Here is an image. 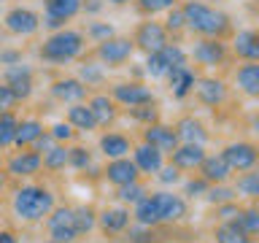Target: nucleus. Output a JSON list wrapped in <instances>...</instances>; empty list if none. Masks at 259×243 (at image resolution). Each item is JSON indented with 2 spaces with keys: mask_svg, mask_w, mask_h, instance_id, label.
Returning <instances> with one entry per match:
<instances>
[{
  "mask_svg": "<svg viewBox=\"0 0 259 243\" xmlns=\"http://www.w3.org/2000/svg\"><path fill=\"white\" fill-rule=\"evenodd\" d=\"M54 143H57V141H54V138H52V135H49V133H44V135H40V138H38V141H35V143H32V146H35V151L40 154V151H49V149H52V146H54Z\"/></svg>",
  "mask_w": 259,
  "mask_h": 243,
  "instance_id": "6e6d98bb",
  "label": "nucleus"
},
{
  "mask_svg": "<svg viewBox=\"0 0 259 243\" xmlns=\"http://www.w3.org/2000/svg\"><path fill=\"white\" fill-rule=\"evenodd\" d=\"M232 52L246 62H256L259 60V35L254 30H243L235 35L232 40Z\"/></svg>",
  "mask_w": 259,
  "mask_h": 243,
  "instance_id": "4be33fe9",
  "label": "nucleus"
},
{
  "mask_svg": "<svg viewBox=\"0 0 259 243\" xmlns=\"http://www.w3.org/2000/svg\"><path fill=\"white\" fill-rule=\"evenodd\" d=\"M73 216H76V230H78V235H84V232H92V230H95L97 214H95L92 208H87V206L73 208Z\"/></svg>",
  "mask_w": 259,
  "mask_h": 243,
  "instance_id": "4c0bfd02",
  "label": "nucleus"
},
{
  "mask_svg": "<svg viewBox=\"0 0 259 243\" xmlns=\"http://www.w3.org/2000/svg\"><path fill=\"white\" fill-rule=\"evenodd\" d=\"M232 224L238 227L240 232H246V235H256V232H259V211H256V208L240 211V214L232 219Z\"/></svg>",
  "mask_w": 259,
  "mask_h": 243,
  "instance_id": "72a5a7b5",
  "label": "nucleus"
},
{
  "mask_svg": "<svg viewBox=\"0 0 259 243\" xmlns=\"http://www.w3.org/2000/svg\"><path fill=\"white\" fill-rule=\"evenodd\" d=\"M68 125L76 127V130H84V133H92V130L97 127L92 111H89V105H84V103H70V108H68Z\"/></svg>",
  "mask_w": 259,
  "mask_h": 243,
  "instance_id": "cd10ccee",
  "label": "nucleus"
},
{
  "mask_svg": "<svg viewBox=\"0 0 259 243\" xmlns=\"http://www.w3.org/2000/svg\"><path fill=\"white\" fill-rule=\"evenodd\" d=\"M181 11H184V19H186V27L192 32H197V35H202V38H219L222 40L227 32H230V16L205 6V3H200V0H189Z\"/></svg>",
  "mask_w": 259,
  "mask_h": 243,
  "instance_id": "f257e3e1",
  "label": "nucleus"
},
{
  "mask_svg": "<svg viewBox=\"0 0 259 243\" xmlns=\"http://www.w3.org/2000/svg\"><path fill=\"white\" fill-rule=\"evenodd\" d=\"M224 162L230 165V170H238V173H246V170H254L256 165V146L254 143H230L222 151Z\"/></svg>",
  "mask_w": 259,
  "mask_h": 243,
  "instance_id": "9b49d317",
  "label": "nucleus"
},
{
  "mask_svg": "<svg viewBox=\"0 0 259 243\" xmlns=\"http://www.w3.org/2000/svg\"><path fill=\"white\" fill-rule=\"evenodd\" d=\"M87 35L100 44V40H105V38H111V35H113V27H111L108 22H92V24L87 27Z\"/></svg>",
  "mask_w": 259,
  "mask_h": 243,
  "instance_id": "a18cd8bd",
  "label": "nucleus"
},
{
  "mask_svg": "<svg viewBox=\"0 0 259 243\" xmlns=\"http://www.w3.org/2000/svg\"><path fill=\"white\" fill-rule=\"evenodd\" d=\"M68 165H73L76 170H87L92 165V154H89L84 146H76V149L68 151Z\"/></svg>",
  "mask_w": 259,
  "mask_h": 243,
  "instance_id": "a19ab883",
  "label": "nucleus"
},
{
  "mask_svg": "<svg viewBox=\"0 0 259 243\" xmlns=\"http://www.w3.org/2000/svg\"><path fill=\"white\" fill-rule=\"evenodd\" d=\"M52 95L62 103H81L87 97V87L78 78H57L52 84Z\"/></svg>",
  "mask_w": 259,
  "mask_h": 243,
  "instance_id": "aec40b11",
  "label": "nucleus"
},
{
  "mask_svg": "<svg viewBox=\"0 0 259 243\" xmlns=\"http://www.w3.org/2000/svg\"><path fill=\"white\" fill-rule=\"evenodd\" d=\"M146 73H149L151 78H162V76L167 73V65H165V60L159 57V52H154V54L146 57Z\"/></svg>",
  "mask_w": 259,
  "mask_h": 243,
  "instance_id": "37998d69",
  "label": "nucleus"
},
{
  "mask_svg": "<svg viewBox=\"0 0 259 243\" xmlns=\"http://www.w3.org/2000/svg\"><path fill=\"white\" fill-rule=\"evenodd\" d=\"M3 84L11 89V95L16 97V103L19 100H30L32 95V70L27 65L16 62V65H8L6 73H3Z\"/></svg>",
  "mask_w": 259,
  "mask_h": 243,
  "instance_id": "0eeeda50",
  "label": "nucleus"
},
{
  "mask_svg": "<svg viewBox=\"0 0 259 243\" xmlns=\"http://www.w3.org/2000/svg\"><path fill=\"white\" fill-rule=\"evenodd\" d=\"M81 8H84V0H46L44 24L49 30H62L65 22H70Z\"/></svg>",
  "mask_w": 259,
  "mask_h": 243,
  "instance_id": "423d86ee",
  "label": "nucleus"
},
{
  "mask_svg": "<svg viewBox=\"0 0 259 243\" xmlns=\"http://www.w3.org/2000/svg\"><path fill=\"white\" fill-rule=\"evenodd\" d=\"M108 3H113V6H124V3H130V0H108Z\"/></svg>",
  "mask_w": 259,
  "mask_h": 243,
  "instance_id": "bf43d9fd",
  "label": "nucleus"
},
{
  "mask_svg": "<svg viewBox=\"0 0 259 243\" xmlns=\"http://www.w3.org/2000/svg\"><path fill=\"white\" fill-rule=\"evenodd\" d=\"M176 135H178V141L197 143V146H202L208 141V133H205V127H202V122H197L194 116H186V119L178 122V125H176Z\"/></svg>",
  "mask_w": 259,
  "mask_h": 243,
  "instance_id": "b1692460",
  "label": "nucleus"
},
{
  "mask_svg": "<svg viewBox=\"0 0 259 243\" xmlns=\"http://www.w3.org/2000/svg\"><path fill=\"white\" fill-rule=\"evenodd\" d=\"M22 62V52H16V49H3L0 52V65H16Z\"/></svg>",
  "mask_w": 259,
  "mask_h": 243,
  "instance_id": "864d4df0",
  "label": "nucleus"
},
{
  "mask_svg": "<svg viewBox=\"0 0 259 243\" xmlns=\"http://www.w3.org/2000/svg\"><path fill=\"white\" fill-rule=\"evenodd\" d=\"M130 240L133 243H151V227H146V224L130 227Z\"/></svg>",
  "mask_w": 259,
  "mask_h": 243,
  "instance_id": "8fccbe9b",
  "label": "nucleus"
},
{
  "mask_svg": "<svg viewBox=\"0 0 259 243\" xmlns=\"http://www.w3.org/2000/svg\"><path fill=\"white\" fill-rule=\"evenodd\" d=\"M133 44L138 49H143L146 54H154V52H159V49L167 44V30L162 27L159 22H143L141 27L135 30Z\"/></svg>",
  "mask_w": 259,
  "mask_h": 243,
  "instance_id": "9d476101",
  "label": "nucleus"
},
{
  "mask_svg": "<svg viewBox=\"0 0 259 243\" xmlns=\"http://www.w3.org/2000/svg\"><path fill=\"white\" fill-rule=\"evenodd\" d=\"M235 81H238V87H240L248 97H256V95H259V65H256V62L240 65L238 73H235Z\"/></svg>",
  "mask_w": 259,
  "mask_h": 243,
  "instance_id": "a878e982",
  "label": "nucleus"
},
{
  "mask_svg": "<svg viewBox=\"0 0 259 243\" xmlns=\"http://www.w3.org/2000/svg\"><path fill=\"white\" fill-rule=\"evenodd\" d=\"M154 202H157V214L159 222H181L186 216V202L178 197V194L170 192H154Z\"/></svg>",
  "mask_w": 259,
  "mask_h": 243,
  "instance_id": "4468645a",
  "label": "nucleus"
},
{
  "mask_svg": "<svg viewBox=\"0 0 259 243\" xmlns=\"http://www.w3.org/2000/svg\"><path fill=\"white\" fill-rule=\"evenodd\" d=\"M0 243H16V235L8 230H0Z\"/></svg>",
  "mask_w": 259,
  "mask_h": 243,
  "instance_id": "4d7b16f0",
  "label": "nucleus"
},
{
  "mask_svg": "<svg viewBox=\"0 0 259 243\" xmlns=\"http://www.w3.org/2000/svg\"><path fill=\"white\" fill-rule=\"evenodd\" d=\"M40 170V154L38 151H19L8 159V173L11 176H35Z\"/></svg>",
  "mask_w": 259,
  "mask_h": 243,
  "instance_id": "412c9836",
  "label": "nucleus"
},
{
  "mask_svg": "<svg viewBox=\"0 0 259 243\" xmlns=\"http://www.w3.org/2000/svg\"><path fill=\"white\" fill-rule=\"evenodd\" d=\"M216 243H254V240H251V235L240 232L232 222H224L216 230Z\"/></svg>",
  "mask_w": 259,
  "mask_h": 243,
  "instance_id": "f704fd0d",
  "label": "nucleus"
},
{
  "mask_svg": "<svg viewBox=\"0 0 259 243\" xmlns=\"http://www.w3.org/2000/svg\"><path fill=\"white\" fill-rule=\"evenodd\" d=\"M3 24L11 35H32V32H38V27H40V16L35 11H30V8L19 6V8H11V11L3 16Z\"/></svg>",
  "mask_w": 259,
  "mask_h": 243,
  "instance_id": "1a4fd4ad",
  "label": "nucleus"
},
{
  "mask_svg": "<svg viewBox=\"0 0 259 243\" xmlns=\"http://www.w3.org/2000/svg\"><path fill=\"white\" fill-rule=\"evenodd\" d=\"M192 57H194V62L205 65V68H213V65L224 62L227 52H224V44L219 38H202L192 46Z\"/></svg>",
  "mask_w": 259,
  "mask_h": 243,
  "instance_id": "ddd939ff",
  "label": "nucleus"
},
{
  "mask_svg": "<svg viewBox=\"0 0 259 243\" xmlns=\"http://www.w3.org/2000/svg\"><path fill=\"white\" fill-rule=\"evenodd\" d=\"M16 125H19V119H16L11 111H0V149H6V146H14Z\"/></svg>",
  "mask_w": 259,
  "mask_h": 243,
  "instance_id": "473e14b6",
  "label": "nucleus"
},
{
  "mask_svg": "<svg viewBox=\"0 0 259 243\" xmlns=\"http://www.w3.org/2000/svg\"><path fill=\"white\" fill-rule=\"evenodd\" d=\"M130 113H133V119L143 122V125H154L157 122V108H154V103H146V105H135V108H130Z\"/></svg>",
  "mask_w": 259,
  "mask_h": 243,
  "instance_id": "c03bdc74",
  "label": "nucleus"
},
{
  "mask_svg": "<svg viewBox=\"0 0 259 243\" xmlns=\"http://www.w3.org/2000/svg\"><path fill=\"white\" fill-rule=\"evenodd\" d=\"M40 135H44V125H40L38 119H22L19 125H16L14 143L16 146H32Z\"/></svg>",
  "mask_w": 259,
  "mask_h": 243,
  "instance_id": "c756f323",
  "label": "nucleus"
},
{
  "mask_svg": "<svg viewBox=\"0 0 259 243\" xmlns=\"http://www.w3.org/2000/svg\"><path fill=\"white\" fill-rule=\"evenodd\" d=\"M133 49H135V44L130 38L111 35V38L100 40V46H97V60L105 62V65H121L133 57Z\"/></svg>",
  "mask_w": 259,
  "mask_h": 243,
  "instance_id": "6e6552de",
  "label": "nucleus"
},
{
  "mask_svg": "<svg viewBox=\"0 0 259 243\" xmlns=\"http://www.w3.org/2000/svg\"><path fill=\"white\" fill-rule=\"evenodd\" d=\"M165 76L170 78V89H173V97H178V100H184V97L194 89V81H197V76H194V70L189 65H176V68H170Z\"/></svg>",
  "mask_w": 259,
  "mask_h": 243,
  "instance_id": "f3484780",
  "label": "nucleus"
},
{
  "mask_svg": "<svg viewBox=\"0 0 259 243\" xmlns=\"http://www.w3.org/2000/svg\"><path fill=\"white\" fill-rule=\"evenodd\" d=\"M205 197L210 202H216V206H222V202H232L235 200V189H232V186H224V184H213L205 192Z\"/></svg>",
  "mask_w": 259,
  "mask_h": 243,
  "instance_id": "ea45409f",
  "label": "nucleus"
},
{
  "mask_svg": "<svg viewBox=\"0 0 259 243\" xmlns=\"http://www.w3.org/2000/svg\"><path fill=\"white\" fill-rule=\"evenodd\" d=\"M200 173H202V181H208V184H227L232 176V170L224 162L222 154H213V157H202Z\"/></svg>",
  "mask_w": 259,
  "mask_h": 243,
  "instance_id": "a211bd4d",
  "label": "nucleus"
},
{
  "mask_svg": "<svg viewBox=\"0 0 259 243\" xmlns=\"http://www.w3.org/2000/svg\"><path fill=\"white\" fill-rule=\"evenodd\" d=\"M157 173H159V181L162 184H178V181H181V170H178L176 165H167V168L162 165Z\"/></svg>",
  "mask_w": 259,
  "mask_h": 243,
  "instance_id": "09e8293b",
  "label": "nucleus"
},
{
  "mask_svg": "<svg viewBox=\"0 0 259 243\" xmlns=\"http://www.w3.org/2000/svg\"><path fill=\"white\" fill-rule=\"evenodd\" d=\"M167 32H181L184 27H186V19H184V11L181 8H167V19H165V24H162Z\"/></svg>",
  "mask_w": 259,
  "mask_h": 243,
  "instance_id": "79ce46f5",
  "label": "nucleus"
},
{
  "mask_svg": "<svg viewBox=\"0 0 259 243\" xmlns=\"http://www.w3.org/2000/svg\"><path fill=\"white\" fill-rule=\"evenodd\" d=\"M97 219H100V227L105 232H121L130 227V211L127 208H108Z\"/></svg>",
  "mask_w": 259,
  "mask_h": 243,
  "instance_id": "c85d7f7f",
  "label": "nucleus"
},
{
  "mask_svg": "<svg viewBox=\"0 0 259 243\" xmlns=\"http://www.w3.org/2000/svg\"><path fill=\"white\" fill-rule=\"evenodd\" d=\"M238 214H240V208L235 206V200L232 202H222V206H219V219H224V222H232Z\"/></svg>",
  "mask_w": 259,
  "mask_h": 243,
  "instance_id": "3c124183",
  "label": "nucleus"
},
{
  "mask_svg": "<svg viewBox=\"0 0 259 243\" xmlns=\"http://www.w3.org/2000/svg\"><path fill=\"white\" fill-rule=\"evenodd\" d=\"M111 100L127 105V108H135V105L154 103V92L146 84H141V81H121V84H113Z\"/></svg>",
  "mask_w": 259,
  "mask_h": 243,
  "instance_id": "20e7f679",
  "label": "nucleus"
},
{
  "mask_svg": "<svg viewBox=\"0 0 259 243\" xmlns=\"http://www.w3.org/2000/svg\"><path fill=\"white\" fill-rule=\"evenodd\" d=\"M14 103H16V97L11 95V89L6 84H0V111H11Z\"/></svg>",
  "mask_w": 259,
  "mask_h": 243,
  "instance_id": "603ef678",
  "label": "nucleus"
},
{
  "mask_svg": "<svg viewBox=\"0 0 259 243\" xmlns=\"http://www.w3.org/2000/svg\"><path fill=\"white\" fill-rule=\"evenodd\" d=\"M100 8H103L100 0H87V11H89V14H97Z\"/></svg>",
  "mask_w": 259,
  "mask_h": 243,
  "instance_id": "13d9d810",
  "label": "nucleus"
},
{
  "mask_svg": "<svg viewBox=\"0 0 259 243\" xmlns=\"http://www.w3.org/2000/svg\"><path fill=\"white\" fill-rule=\"evenodd\" d=\"M235 194H246V197H259V173L254 170H246L240 178H238V186H235Z\"/></svg>",
  "mask_w": 259,
  "mask_h": 243,
  "instance_id": "c9c22d12",
  "label": "nucleus"
},
{
  "mask_svg": "<svg viewBox=\"0 0 259 243\" xmlns=\"http://www.w3.org/2000/svg\"><path fill=\"white\" fill-rule=\"evenodd\" d=\"M78 81L84 87H97V84H103V81H105V73H103L100 65L84 62V65H81V70H78Z\"/></svg>",
  "mask_w": 259,
  "mask_h": 243,
  "instance_id": "e433bc0d",
  "label": "nucleus"
},
{
  "mask_svg": "<svg viewBox=\"0 0 259 243\" xmlns=\"http://www.w3.org/2000/svg\"><path fill=\"white\" fill-rule=\"evenodd\" d=\"M130 149H133V146H130V138L119 135V133H108V135H103V138H100V151H103L108 159L127 157Z\"/></svg>",
  "mask_w": 259,
  "mask_h": 243,
  "instance_id": "bb28decb",
  "label": "nucleus"
},
{
  "mask_svg": "<svg viewBox=\"0 0 259 243\" xmlns=\"http://www.w3.org/2000/svg\"><path fill=\"white\" fill-rule=\"evenodd\" d=\"M49 135H52L57 143H68V141H73L76 130H73V127L68 125V122H60V125H54L52 130H49Z\"/></svg>",
  "mask_w": 259,
  "mask_h": 243,
  "instance_id": "de8ad7c7",
  "label": "nucleus"
},
{
  "mask_svg": "<svg viewBox=\"0 0 259 243\" xmlns=\"http://www.w3.org/2000/svg\"><path fill=\"white\" fill-rule=\"evenodd\" d=\"M143 143H149L151 149H157L159 154H170L178 146V135H176V127H167V125H146L143 130Z\"/></svg>",
  "mask_w": 259,
  "mask_h": 243,
  "instance_id": "f8f14e48",
  "label": "nucleus"
},
{
  "mask_svg": "<svg viewBox=\"0 0 259 243\" xmlns=\"http://www.w3.org/2000/svg\"><path fill=\"white\" fill-rule=\"evenodd\" d=\"M54 194L46 186H22L14 194V214L24 222H40L44 216L52 214Z\"/></svg>",
  "mask_w": 259,
  "mask_h": 243,
  "instance_id": "f03ea898",
  "label": "nucleus"
},
{
  "mask_svg": "<svg viewBox=\"0 0 259 243\" xmlns=\"http://www.w3.org/2000/svg\"><path fill=\"white\" fill-rule=\"evenodd\" d=\"M138 224H146V227H154L159 224V214H157V202H154V194H146L143 200L135 202V214Z\"/></svg>",
  "mask_w": 259,
  "mask_h": 243,
  "instance_id": "7c9ffc66",
  "label": "nucleus"
},
{
  "mask_svg": "<svg viewBox=\"0 0 259 243\" xmlns=\"http://www.w3.org/2000/svg\"><path fill=\"white\" fill-rule=\"evenodd\" d=\"M143 14H159V11H167V8L176 6V0H138Z\"/></svg>",
  "mask_w": 259,
  "mask_h": 243,
  "instance_id": "49530a36",
  "label": "nucleus"
},
{
  "mask_svg": "<svg viewBox=\"0 0 259 243\" xmlns=\"http://www.w3.org/2000/svg\"><path fill=\"white\" fill-rule=\"evenodd\" d=\"M194 95H197V100L202 105H222L224 103V97H227V84L222 78H197L194 81V89H192Z\"/></svg>",
  "mask_w": 259,
  "mask_h": 243,
  "instance_id": "2eb2a0df",
  "label": "nucleus"
},
{
  "mask_svg": "<svg viewBox=\"0 0 259 243\" xmlns=\"http://www.w3.org/2000/svg\"><path fill=\"white\" fill-rule=\"evenodd\" d=\"M135 168H138V173H157V170L162 168V154L157 149H151L149 143H141V146H135Z\"/></svg>",
  "mask_w": 259,
  "mask_h": 243,
  "instance_id": "393cba45",
  "label": "nucleus"
},
{
  "mask_svg": "<svg viewBox=\"0 0 259 243\" xmlns=\"http://www.w3.org/2000/svg\"><path fill=\"white\" fill-rule=\"evenodd\" d=\"M84 52V35L78 30H54L40 46V57L49 62H70Z\"/></svg>",
  "mask_w": 259,
  "mask_h": 243,
  "instance_id": "7ed1b4c3",
  "label": "nucleus"
},
{
  "mask_svg": "<svg viewBox=\"0 0 259 243\" xmlns=\"http://www.w3.org/2000/svg\"><path fill=\"white\" fill-rule=\"evenodd\" d=\"M89 111H92L97 127H108L111 122L116 119V103H113L108 95H95L92 100H89Z\"/></svg>",
  "mask_w": 259,
  "mask_h": 243,
  "instance_id": "5701e85b",
  "label": "nucleus"
},
{
  "mask_svg": "<svg viewBox=\"0 0 259 243\" xmlns=\"http://www.w3.org/2000/svg\"><path fill=\"white\" fill-rule=\"evenodd\" d=\"M0 40H3V35H0Z\"/></svg>",
  "mask_w": 259,
  "mask_h": 243,
  "instance_id": "052dcab7",
  "label": "nucleus"
},
{
  "mask_svg": "<svg viewBox=\"0 0 259 243\" xmlns=\"http://www.w3.org/2000/svg\"><path fill=\"white\" fill-rule=\"evenodd\" d=\"M49 235H52L54 243H73L78 238L73 208H52V216H49Z\"/></svg>",
  "mask_w": 259,
  "mask_h": 243,
  "instance_id": "39448f33",
  "label": "nucleus"
},
{
  "mask_svg": "<svg viewBox=\"0 0 259 243\" xmlns=\"http://www.w3.org/2000/svg\"><path fill=\"white\" fill-rule=\"evenodd\" d=\"M49 243H54V240H49Z\"/></svg>",
  "mask_w": 259,
  "mask_h": 243,
  "instance_id": "680f3d73",
  "label": "nucleus"
},
{
  "mask_svg": "<svg viewBox=\"0 0 259 243\" xmlns=\"http://www.w3.org/2000/svg\"><path fill=\"white\" fill-rule=\"evenodd\" d=\"M116 197H119L121 202H138V200H143V197H146V186H141L138 181L124 184V186H119Z\"/></svg>",
  "mask_w": 259,
  "mask_h": 243,
  "instance_id": "58836bf2",
  "label": "nucleus"
},
{
  "mask_svg": "<svg viewBox=\"0 0 259 243\" xmlns=\"http://www.w3.org/2000/svg\"><path fill=\"white\" fill-rule=\"evenodd\" d=\"M208 192V181H189L186 184V194H189V197H200V194H205Z\"/></svg>",
  "mask_w": 259,
  "mask_h": 243,
  "instance_id": "5fc2aeb1",
  "label": "nucleus"
},
{
  "mask_svg": "<svg viewBox=\"0 0 259 243\" xmlns=\"http://www.w3.org/2000/svg\"><path fill=\"white\" fill-rule=\"evenodd\" d=\"M138 168H135V162L130 159V157H119V159H111L108 162V168H105V178L113 184V186H124V184H133L138 181Z\"/></svg>",
  "mask_w": 259,
  "mask_h": 243,
  "instance_id": "dca6fc26",
  "label": "nucleus"
},
{
  "mask_svg": "<svg viewBox=\"0 0 259 243\" xmlns=\"http://www.w3.org/2000/svg\"><path fill=\"white\" fill-rule=\"evenodd\" d=\"M68 146L65 143H54L49 151L40 154V168H46V170H62L65 165H68Z\"/></svg>",
  "mask_w": 259,
  "mask_h": 243,
  "instance_id": "2f4dec72",
  "label": "nucleus"
},
{
  "mask_svg": "<svg viewBox=\"0 0 259 243\" xmlns=\"http://www.w3.org/2000/svg\"><path fill=\"white\" fill-rule=\"evenodd\" d=\"M170 157H173L170 165H176L178 170H194V168H200L202 157H205V149L197 143H184V146H176L170 151Z\"/></svg>",
  "mask_w": 259,
  "mask_h": 243,
  "instance_id": "6ab92c4d",
  "label": "nucleus"
}]
</instances>
